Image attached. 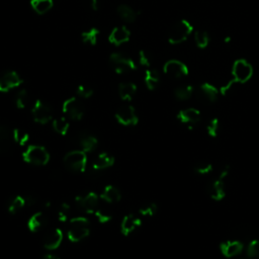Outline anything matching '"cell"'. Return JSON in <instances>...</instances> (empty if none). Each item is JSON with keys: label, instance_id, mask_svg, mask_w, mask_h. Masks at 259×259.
<instances>
[{"label": "cell", "instance_id": "1", "mask_svg": "<svg viewBox=\"0 0 259 259\" xmlns=\"http://www.w3.org/2000/svg\"><path fill=\"white\" fill-rule=\"evenodd\" d=\"M90 234L89 220L85 217L78 216L69 220V228L67 231L68 240L72 243H78L86 239Z\"/></svg>", "mask_w": 259, "mask_h": 259}, {"label": "cell", "instance_id": "2", "mask_svg": "<svg viewBox=\"0 0 259 259\" xmlns=\"http://www.w3.org/2000/svg\"><path fill=\"white\" fill-rule=\"evenodd\" d=\"M23 159L31 165L45 166L50 161V153L44 146L30 145L23 152Z\"/></svg>", "mask_w": 259, "mask_h": 259}, {"label": "cell", "instance_id": "3", "mask_svg": "<svg viewBox=\"0 0 259 259\" xmlns=\"http://www.w3.org/2000/svg\"><path fill=\"white\" fill-rule=\"evenodd\" d=\"M64 165L72 172L83 173L87 166V153L82 150H73L64 156Z\"/></svg>", "mask_w": 259, "mask_h": 259}, {"label": "cell", "instance_id": "4", "mask_svg": "<svg viewBox=\"0 0 259 259\" xmlns=\"http://www.w3.org/2000/svg\"><path fill=\"white\" fill-rule=\"evenodd\" d=\"M194 32V27L187 20H181L176 25L172 27L169 32L168 42L171 45H178L183 42H186L189 36Z\"/></svg>", "mask_w": 259, "mask_h": 259}, {"label": "cell", "instance_id": "5", "mask_svg": "<svg viewBox=\"0 0 259 259\" xmlns=\"http://www.w3.org/2000/svg\"><path fill=\"white\" fill-rule=\"evenodd\" d=\"M253 75V67L245 59H238L232 67V76L236 83H246Z\"/></svg>", "mask_w": 259, "mask_h": 259}, {"label": "cell", "instance_id": "6", "mask_svg": "<svg viewBox=\"0 0 259 259\" xmlns=\"http://www.w3.org/2000/svg\"><path fill=\"white\" fill-rule=\"evenodd\" d=\"M109 60L112 62L117 74H124L130 71L137 70V65L134 62V60L126 56V55L123 53L120 52L112 53Z\"/></svg>", "mask_w": 259, "mask_h": 259}, {"label": "cell", "instance_id": "7", "mask_svg": "<svg viewBox=\"0 0 259 259\" xmlns=\"http://www.w3.org/2000/svg\"><path fill=\"white\" fill-rule=\"evenodd\" d=\"M75 202L77 207L86 214H95L98 209L99 196L94 193L88 192L81 194L75 197Z\"/></svg>", "mask_w": 259, "mask_h": 259}, {"label": "cell", "instance_id": "8", "mask_svg": "<svg viewBox=\"0 0 259 259\" xmlns=\"http://www.w3.org/2000/svg\"><path fill=\"white\" fill-rule=\"evenodd\" d=\"M63 113L73 121H80L84 117V106L77 97H70L63 102Z\"/></svg>", "mask_w": 259, "mask_h": 259}, {"label": "cell", "instance_id": "9", "mask_svg": "<svg viewBox=\"0 0 259 259\" xmlns=\"http://www.w3.org/2000/svg\"><path fill=\"white\" fill-rule=\"evenodd\" d=\"M32 116L35 123L40 125H45L53 119V112L51 106L48 103H46L42 99H38L35 100L32 108Z\"/></svg>", "mask_w": 259, "mask_h": 259}, {"label": "cell", "instance_id": "10", "mask_svg": "<svg viewBox=\"0 0 259 259\" xmlns=\"http://www.w3.org/2000/svg\"><path fill=\"white\" fill-rule=\"evenodd\" d=\"M115 117L122 126H137L139 123L136 108L132 105H122L118 108Z\"/></svg>", "mask_w": 259, "mask_h": 259}, {"label": "cell", "instance_id": "11", "mask_svg": "<svg viewBox=\"0 0 259 259\" xmlns=\"http://www.w3.org/2000/svg\"><path fill=\"white\" fill-rule=\"evenodd\" d=\"M163 72L172 78H182L189 75V67L181 61L169 60L163 66Z\"/></svg>", "mask_w": 259, "mask_h": 259}, {"label": "cell", "instance_id": "12", "mask_svg": "<svg viewBox=\"0 0 259 259\" xmlns=\"http://www.w3.org/2000/svg\"><path fill=\"white\" fill-rule=\"evenodd\" d=\"M24 80L15 71L5 72L0 76V92H8L23 84Z\"/></svg>", "mask_w": 259, "mask_h": 259}, {"label": "cell", "instance_id": "13", "mask_svg": "<svg viewBox=\"0 0 259 259\" xmlns=\"http://www.w3.org/2000/svg\"><path fill=\"white\" fill-rule=\"evenodd\" d=\"M142 226V220L139 216L134 214H129L125 216L121 223V231L123 235L130 236L133 234L137 229Z\"/></svg>", "mask_w": 259, "mask_h": 259}, {"label": "cell", "instance_id": "14", "mask_svg": "<svg viewBox=\"0 0 259 259\" xmlns=\"http://www.w3.org/2000/svg\"><path fill=\"white\" fill-rule=\"evenodd\" d=\"M130 38H131V32H130V30L127 27L121 26V27H116L112 31V32H110L108 36V41L110 44L119 47L129 42Z\"/></svg>", "mask_w": 259, "mask_h": 259}, {"label": "cell", "instance_id": "15", "mask_svg": "<svg viewBox=\"0 0 259 259\" xmlns=\"http://www.w3.org/2000/svg\"><path fill=\"white\" fill-rule=\"evenodd\" d=\"M64 234L61 229L56 228L46 234L44 237V248L47 250L57 249L63 242Z\"/></svg>", "mask_w": 259, "mask_h": 259}, {"label": "cell", "instance_id": "16", "mask_svg": "<svg viewBox=\"0 0 259 259\" xmlns=\"http://www.w3.org/2000/svg\"><path fill=\"white\" fill-rule=\"evenodd\" d=\"M243 243L238 240H229L220 244V251L227 258L235 257L243 251Z\"/></svg>", "mask_w": 259, "mask_h": 259}, {"label": "cell", "instance_id": "17", "mask_svg": "<svg viewBox=\"0 0 259 259\" xmlns=\"http://www.w3.org/2000/svg\"><path fill=\"white\" fill-rule=\"evenodd\" d=\"M201 115L200 112L196 108L190 107L186 109H181L180 112L177 114V120L184 125H195L200 121Z\"/></svg>", "mask_w": 259, "mask_h": 259}, {"label": "cell", "instance_id": "18", "mask_svg": "<svg viewBox=\"0 0 259 259\" xmlns=\"http://www.w3.org/2000/svg\"><path fill=\"white\" fill-rule=\"evenodd\" d=\"M209 194L212 199L216 201L223 200L226 196V190H225V182L220 178L214 180L209 187Z\"/></svg>", "mask_w": 259, "mask_h": 259}, {"label": "cell", "instance_id": "19", "mask_svg": "<svg viewBox=\"0 0 259 259\" xmlns=\"http://www.w3.org/2000/svg\"><path fill=\"white\" fill-rule=\"evenodd\" d=\"M48 219L43 212H38L32 215L28 221V228L31 232L35 233L46 226Z\"/></svg>", "mask_w": 259, "mask_h": 259}, {"label": "cell", "instance_id": "20", "mask_svg": "<svg viewBox=\"0 0 259 259\" xmlns=\"http://www.w3.org/2000/svg\"><path fill=\"white\" fill-rule=\"evenodd\" d=\"M115 161L116 160H115V157L113 155H110L106 152L100 153L97 157L95 162L92 163V169H95L97 171L107 169L109 167H112V166L115 164Z\"/></svg>", "mask_w": 259, "mask_h": 259}, {"label": "cell", "instance_id": "21", "mask_svg": "<svg viewBox=\"0 0 259 259\" xmlns=\"http://www.w3.org/2000/svg\"><path fill=\"white\" fill-rule=\"evenodd\" d=\"M138 87L133 82H122L119 85V96L125 101H131L137 94Z\"/></svg>", "mask_w": 259, "mask_h": 259}, {"label": "cell", "instance_id": "22", "mask_svg": "<svg viewBox=\"0 0 259 259\" xmlns=\"http://www.w3.org/2000/svg\"><path fill=\"white\" fill-rule=\"evenodd\" d=\"M219 89L211 83L205 82L199 86V95L210 102H215L219 97Z\"/></svg>", "mask_w": 259, "mask_h": 259}, {"label": "cell", "instance_id": "23", "mask_svg": "<svg viewBox=\"0 0 259 259\" xmlns=\"http://www.w3.org/2000/svg\"><path fill=\"white\" fill-rule=\"evenodd\" d=\"M118 14L120 15V17L125 23H134L136 22V20L138 18L140 12L136 11L135 9H133L131 6L126 5V4H121L118 6L117 8Z\"/></svg>", "mask_w": 259, "mask_h": 259}, {"label": "cell", "instance_id": "24", "mask_svg": "<svg viewBox=\"0 0 259 259\" xmlns=\"http://www.w3.org/2000/svg\"><path fill=\"white\" fill-rule=\"evenodd\" d=\"M100 198L108 203H116L121 200L122 194L118 188L114 186H106L100 194Z\"/></svg>", "mask_w": 259, "mask_h": 259}, {"label": "cell", "instance_id": "25", "mask_svg": "<svg viewBox=\"0 0 259 259\" xmlns=\"http://www.w3.org/2000/svg\"><path fill=\"white\" fill-rule=\"evenodd\" d=\"M145 84L149 90H155L160 82V75L155 69H147L145 72Z\"/></svg>", "mask_w": 259, "mask_h": 259}, {"label": "cell", "instance_id": "26", "mask_svg": "<svg viewBox=\"0 0 259 259\" xmlns=\"http://www.w3.org/2000/svg\"><path fill=\"white\" fill-rule=\"evenodd\" d=\"M31 6L34 12L42 15L52 9L54 1L53 0H31Z\"/></svg>", "mask_w": 259, "mask_h": 259}, {"label": "cell", "instance_id": "27", "mask_svg": "<svg viewBox=\"0 0 259 259\" xmlns=\"http://www.w3.org/2000/svg\"><path fill=\"white\" fill-rule=\"evenodd\" d=\"M26 206H27L26 197H24L22 195H15L9 201L7 210L9 212V214L15 215L16 213H18L21 210H23Z\"/></svg>", "mask_w": 259, "mask_h": 259}, {"label": "cell", "instance_id": "28", "mask_svg": "<svg viewBox=\"0 0 259 259\" xmlns=\"http://www.w3.org/2000/svg\"><path fill=\"white\" fill-rule=\"evenodd\" d=\"M52 127L54 129V131L58 133L59 135L66 136L68 131H69V129H70V124L66 118L60 117V118H57L53 121Z\"/></svg>", "mask_w": 259, "mask_h": 259}, {"label": "cell", "instance_id": "29", "mask_svg": "<svg viewBox=\"0 0 259 259\" xmlns=\"http://www.w3.org/2000/svg\"><path fill=\"white\" fill-rule=\"evenodd\" d=\"M98 145V141L95 136L87 135L81 138L80 140V147L81 150L84 151L85 153H90L94 150L97 149V147Z\"/></svg>", "mask_w": 259, "mask_h": 259}, {"label": "cell", "instance_id": "30", "mask_svg": "<svg viewBox=\"0 0 259 259\" xmlns=\"http://www.w3.org/2000/svg\"><path fill=\"white\" fill-rule=\"evenodd\" d=\"M98 35H99V30L97 28H92L81 33V40L84 44L96 46L97 44Z\"/></svg>", "mask_w": 259, "mask_h": 259}, {"label": "cell", "instance_id": "31", "mask_svg": "<svg viewBox=\"0 0 259 259\" xmlns=\"http://www.w3.org/2000/svg\"><path fill=\"white\" fill-rule=\"evenodd\" d=\"M194 95V87L192 85L179 86L174 90V96L176 99L184 101L190 99Z\"/></svg>", "mask_w": 259, "mask_h": 259}, {"label": "cell", "instance_id": "32", "mask_svg": "<svg viewBox=\"0 0 259 259\" xmlns=\"http://www.w3.org/2000/svg\"><path fill=\"white\" fill-rule=\"evenodd\" d=\"M12 139L13 141L20 146H25L30 141V135L25 130L20 128H14L12 130Z\"/></svg>", "mask_w": 259, "mask_h": 259}, {"label": "cell", "instance_id": "33", "mask_svg": "<svg viewBox=\"0 0 259 259\" xmlns=\"http://www.w3.org/2000/svg\"><path fill=\"white\" fill-rule=\"evenodd\" d=\"M10 135H12V132L9 131V129L6 126H0V152H4L7 150Z\"/></svg>", "mask_w": 259, "mask_h": 259}, {"label": "cell", "instance_id": "34", "mask_svg": "<svg viewBox=\"0 0 259 259\" xmlns=\"http://www.w3.org/2000/svg\"><path fill=\"white\" fill-rule=\"evenodd\" d=\"M194 42L199 49H206L210 44V35L207 32H194Z\"/></svg>", "mask_w": 259, "mask_h": 259}, {"label": "cell", "instance_id": "35", "mask_svg": "<svg viewBox=\"0 0 259 259\" xmlns=\"http://www.w3.org/2000/svg\"><path fill=\"white\" fill-rule=\"evenodd\" d=\"M194 169L199 175H208L213 171V165L208 161H198L194 164Z\"/></svg>", "mask_w": 259, "mask_h": 259}, {"label": "cell", "instance_id": "36", "mask_svg": "<svg viewBox=\"0 0 259 259\" xmlns=\"http://www.w3.org/2000/svg\"><path fill=\"white\" fill-rule=\"evenodd\" d=\"M158 212V206L155 202H148L139 209V214L142 217H153Z\"/></svg>", "mask_w": 259, "mask_h": 259}, {"label": "cell", "instance_id": "37", "mask_svg": "<svg viewBox=\"0 0 259 259\" xmlns=\"http://www.w3.org/2000/svg\"><path fill=\"white\" fill-rule=\"evenodd\" d=\"M29 103V92L26 89H22L17 92L15 97L16 107L20 109H24L28 106Z\"/></svg>", "mask_w": 259, "mask_h": 259}, {"label": "cell", "instance_id": "38", "mask_svg": "<svg viewBox=\"0 0 259 259\" xmlns=\"http://www.w3.org/2000/svg\"><path fill=\"white\" fill-rule=\"evenodd\" d=\"M70 212H71V206L69 205V203L68 202H62L59 210H58V214H57L58 220L60 222H62V223H66V222L69 220Z\"/></svg>", "mask_w": 259, "mask_h": 259}, {"label": "cell", "instance_id": "39", "mask_svg": "<svg viewBox=\"0 0 259 259\" xmlns=\"http://www.w3.org/2000/svg\"><path fill=\"white\" fill-rule=\"evenodd\" d=\"M247 256L250 259H259V240L254 239L247 246Z\"/></svg>", "mask_w": 259, "mask_h": 259}, {"label": "cell", "instance_id": "40", "mask_svg": "<svg viewBox=\"0 0 259 259\" xmlns=\"http://www.w3.org/2000/svg\"><path fill=\"white\" fill-rule=\"evenodd\" d=\"M219 130H220V122L217 118L212 119L208 126H207V133L210 137L212 138H216L219 134Z\"/></svg>", "mask_w": 259, "mask_h": 259}, {"label": "cell", "instance_id": "41", "mask_svg": "<svg viewBox=\"0 0 259 259\" xmlns=\"http://www.w3.org/2000/svg\"><path fill=\"white\" fill-rule=\"evenodd\" d=\"M76 92H77V96L82 98H89L94 96V89L86 84L78 85Z\"/></svg>", "mask_w": 259, "mask_h": 259}, {"label": "cell", "instance_id": "42", "mask_svg": "<svg viewBox=\"0 0 259 259\" xmlns=\"http://www.w3.org/2000/svg\"><path fill=\"white\" fill-rule=\"evenodd\" d=\"M95 215H96L97 221L101 224H106V223H108L109 221H112V219H113L112 214L107 211H105V210H102V209H97L96 211Z\"/></svg>", "mask_w": 259, "mask_h": 259}, {"label": "cell", "instance_id": "43", "mask_svg": "<svg viewBox=\"0 0 259 259\" xmlns=\"http://www.w3.org/2000/svg\"><path fill=\"white\" fill-rule=\"evenodd\" d=\"M139 62H140V65L149 68L151 66V57H150L149 53L145 50H141L139 52Z\"/></svg>", "mask_w": 259, "mask_h": 259}, {"label": "cell", "instance_id": "44", "mask_svg": "<svg viewBox=\"0 0 259 259\" xmlns=\"http://www.w3.org/2000/svg\"><path fill=\"white\" fill-rule=\"evenodd\" d=\"M236 82H235V80L232 78L227 84H225V85H223V86H222L220 89H219V91H220V94L222 95V96H226L227 94H228V92L230 91V89L232 88V86L235 84Z\"/></svg>", "mask_w": 259, "mask_h": 259}, {"label": "cell", "instance_id": "45", "mask_svg": "<svg viewBox=\"0 0 259 259\" xmlns=\"http://www.w3.org/2000/svg\"><path fill=\"white\" fill-rule=\"evenodd\" d=\"M229 174H230V166L226 165V166H224L223 168L221 169V172H220L218 178H220V179H222V180H225V179L228 177Z\"/></svg>", "mask_w": 259, "mask_h": 259}, {"label": "cell", "instance_id": "46", "mask_svg": "<svg viewBox=\"0 0 259 259\" xmlns=\"http://www.w3.org/2000/svg\"><path fill=\"white\" fill-rule=\"evenodd\" d=\"M26 201H27V205H29V206H32V205H34V203L36 202V199H35L34 196L29 195L28 197H26Z\"/></svg>", "mask_w": 259, "mask_h": 259}, {"label": "cell", "instance_id": "47", "mask_svg": "<svg viewBox=\"0 0 259 259\" xmlns=\"http://www.w3.org/2000/svg\"><path fill=\"white\" fill-rule=\"evenodd\" d=\"M43 259H61V258L56 256V255H54V254H46V255H44Z\"/></svg>", "mask_w": 259, "mask_h": 259}, {"label": "cell", "instance_id": "48", "mask_svg": "<svg viewBox=\"0 0 259 259\" xmlns=\"http://www.w3.org/2000/svg\"><path fill=\"white\" fill-rule=\"evenodd\" d=\"M91 3V7L94 9H97V0H89Z\"/></svg>", "mask_w": 259, "mask_h": 259}, {"label": "cell", "instance_id": "49", "mask_svg": "<svg viewBox=\"0 0 259 259\" xmlns=\"http://www.w3.org/2000/svg\"><path fill=\"white\" fill-rule=\"evenodd\" d=\"M225 43H229L230 41H231V38H230V36H227V38H225Z\"/></svg>", "mask_w": 259, "mask_h": 259}]
</instances>
